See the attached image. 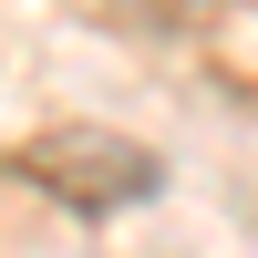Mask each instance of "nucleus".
Segmentation results:
<instances>
[{
  "mask_svg": "<svg viewBox=\"0 0 258 258\" xmlns=\"http://www.w3.org/2000/svg\"><path fill=\"white\" fill-rule=\"evenodd\" d=\"M21 165H31V186H52V197L83 207V217H114V207L155 197V155L124 145V135H93V124H52Z\"/></svg>",
  "mask_w": 258,
  "mask_h": 258,
  "instance_id": "obj_1",
  "label": "nucleus"
}]
</instances>
